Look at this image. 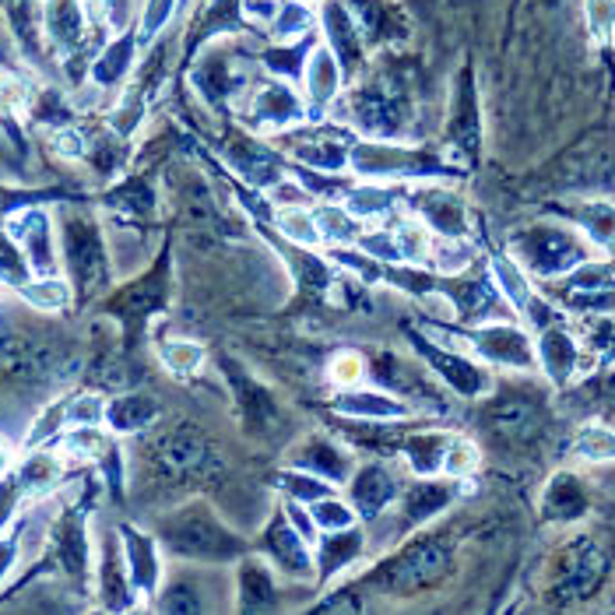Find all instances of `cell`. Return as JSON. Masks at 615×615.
Masks as SVG:
<instances>
[{"label": "cell", "instance_id": "15", "mask_svg": "<svg viewBox=\"0 0 615 615\" xmlns=\"http://www.w3.org/2000/svg\"><path fill=\"white\" fill-rule=\"evenodd\" d=\"M468 352L479 356L485 366H503V369H535L539 352L531 345L527 331L506 320H485L468 335Z\"/></svg>", "mask_w": 615, "mask_h": 615}, {"label": "cell", "instance_id": "21", "mask_svg": "<svg viewBox=\"0 0 615 615\" xmlns=\"http://www.w3.org/2000/svg\"><path fill=\"white\" fill-rule=\"evenodd\" d=\"M166 299H170L166 264H158V268H152L145 278L123 285V289L110 299V314L127 327V335H134L166 306Z\"/></svg>", "mask_w": 615, "mask_h": 615}, {"label": "cell", "instance_id": "51", "mask_svg": "<svg viewBox=\"0 0 615 615\" xmlns=\"http://www.w3.org/2000/svg\"><path fill=\"white\" fill-rule=\"evenodd\" d=\"M64 422L74 426H106V401L99 394H74L64 401Z\"/></svg>", "mask_w": 615, "mask_h": 615}, {"label": "cell", "instance_id": "17", "mask_svg": "<svg viewBox=\"0 0 615 615\" xmlns=\"http://www.w3.org/2000/svg\"><path fill=\"white\" fill-rule=\"evenodd\" d=\"M50 556L57 570L64 573L71 584H89L92 577V542H89V524L78 506L60 510L50 527Z\"/></svg>", "mask_w": 615, "mask_h": 615}, {"label": "cell", "instance_id": "29", "mask_svg": "<svg viewBox=\"0 0 615 615\" xmlns=\"http://www.w3.org/2000/svg\"><path fill=\"white\" fill-rule=\"evenodd\" d=\"M43 32L64 60L78 57L89 43L85 0H43Z\"/></svg>", "mask_w": 615, "mask_h": 615}, {"label": "cell", "instance_id": "54", "mask_svg": "<svg viewBox=\"0 0 615 615\" xmlns=\"http://www.w3.org/2000/svg\"><path fill=\"white\" fill-rule=\"evenodd\" d=\"M29 110V89L11 74H0V120L11 123L18 113Z\"/></svg>", "mask_w": 615, "mask_h": 615}, {"label": "cell", "instance_id": "16", "mask_svg": "<svg viewBox=\"0 0 615 615\" xmlns=\"http://www.w3.org/2000/svg\"><path fill=\"white\" fill-rule=\"evenodd\" d=\"M222 373H225V383L233 387V398H236L243 426L257 437H275L281 429V408H278L275 394L236 359H225Z\"/></svg>", "mask_w": 615, "mask_h": 615}, {"label": "cell", "instance_id": "19", "mask_svg": "<svg viewBox=\"0 0 615 615\" xmlns=\"http://www.w3.org/2000/svg\"><path fill=\"white\" fill-rule=\"evenodd\" d=\"M331 412L341 416L345 422H408L416 416V408L380 383L377 387L359 383L335 394Z\"/></svg>", "mask_w": 615, "mask_h": 615}, {"label": "cell", "instance_id": "44", "mask_svg": "<svg viewBox=\"0 0 615 615\" xmlns=\"http://www.w3.org/2000/svg\"><path fill=\"white\" fill-rule=\"evenodd\" d=\"M314 25H317V14L310 11L306 0H285L268 29L278 43H296V39L314 35Z\"/></svg>", "mask_w": 615, "mask_h": 615}, {"label": "cell", "instance_id": "34", "mask_svg": "<svg viewBox=\"0 0 615 615\" xmlns=\"http://www.w3.org/2000/svg\"><path fill=\"white\" fill-rule=\"evenodd\" d=\"M535 352H539V366L549 373V380L566 383L573 377V369H577L581 345L573 341V335L566 331V327L549 324V327H542V338L535 345Z\"/></svg>", "mask_w": 615, "mask_h": 615}, {"label": "cell", "instance_id": "30", "mask_svg": "<svg viewBox=\"0 0 615 615\" xmlns=\"http://www.w3.org/2000/svg\"><path fill=\"white\" fill-rule=\"evenodd\" d=\"M208 566L187 563V570H176L170 577H162L158 587V608L162 612H208L215 608L212 602V587H208Z\"/></svg>", "mask_w": 615, "mask_h": 615}, {"label": "cell", "instance_id": "12", "mask_svg": "<svg viewBox=\"0 0 615 615\" xmlns=\"http://www.w3.org/2000/svg\"><path fill=\"white\" fill-rule=\"evenodd\" d=\"M404 482L408 475L398 464H391V458H377V461L356 464L352 479L345 482V500L352 503L362 524H377L398 503Z\"/></svg>", "mask_w": 615, "mask_h": 615}, {"label": "cell", "instance_id": "58", "mask_svg": "<svg viewBox=\"0 0 615 615\" xmlns=\"http://www.w3.org/2000/svg\"><path fill=\"white\" fill-rule=\"evenodd\" d=\"M127 4H131V0H106V18H110V25L123 29V22H127Z\"/></svg>", "mask_w": 615, "mask_h": 615}, {"label": "cell", "instance_id": "9", "mask_svg": "<svg viewBox=\"0 0 615 615\" xmlns=\"http://www.w3.org/2000/svg\"><path fill=\"white\" fill-rule=\"evenodd\" d=\"M510 250H514V260L524 271L542 275V278L566 275L587 260L584 239L570 229H560V225H535V229L521 233L510 243Z\"/></svg>", "mask_w": 615, "mask_h": 615}, {"label": "cell", "instance_id": "8", "mask_svg": "<svg viewBox=\"0 0 615 615\" xmlns=\"http://www.w3.org/2000/svg\"><path fill=\"white\" fill-rule=\"evenodd\" d=\"M412 348L422 359V366L429 369V377H433L447 394H458L464 401H482L492 391L489 366L479 356H471L468 348H450L429 331L412 335Z\"/></svg>", "mask_w": 615, "mask_h": 615}, {"label": "cell", "instance_id": "18", "mask_svg": "<svg viewBox=\"0 0 615 615\" xmlns=\"http://www.w3.org/2000/svg\"><path fill=\"white\" fill-rule=\"evenodd\" d=\"M317 22L324 32V47L338 57L345 78H359L366 71V35L345 0H320Z\"/></svg>", "mask_w": 615, "mask_h": 615}, {"label": "cell", "instance_id": "28", "mask_svg": "<svg viewBox=\"0 0 615 615\" xmlns=\"http://www.w3.org/2000/svg\"><path fill=\"white\" fill-rule=\"evenodd\" d=\"M345 71L338 64V57L327 50L324 43H317L310 50V57H306V68H303V99L306 106H310V113L324 116L331 113V106L341 99V89H345Z\"/></svg>", "mask_w": 615, "mask_h": 615}, {"label": "cell", "instance_id": "26", "mask_svg": "<svg viewBox=\"0 0 615 615\" xmlns=\"http://www.w3.org/2000/svg\"><path fill=\"white\" fill-rule=\"evenodd\" d=\"M120 542H123V560H127V573L137 598H155L162 577H166L158 535H148V531H141L134 524H120Z\"/></svg>", "mask_w": 615, "mask_h": 615}, {"label": "cell", "instance_id": "46", "mask_svg": "<svg viewBox=\"0 0 615 615\" xmlns=\"http://www.w3.org/2000/svg\"><path fill=\"white\" fill-rule=\"evenodd\" d=\"M306 506H310V514H314V521L320 527V535H324V531H341V527L359 524V514L352 510V503L341 496V492H327V496L306 503Z\"/></svg>", "mask_w": 615, "mask_h": 615}, {"label": "cell", "instance_id": "37", "mask_svg": "<svg viewBox=\"0 0 615 615\" xmlns=\"http://www.w3.org/2000/svg\"><path fill=\"white\" fill-rule=\"evenodd\" d=\"M345 4L359 22L366 47H380L387 39H398V11L387 0H345Z\"/></svg>", "mask_w": 615, "mask_h": 615}, {"label": "cell", "instance_id": "27", "mask_svg": "<svg viewBox=\"0 0 615 615\" xmlns=\"http://www.w3.org/2000/svg\"><path fill=\"white\" fill-rule=\"evenodd\" d=\"M278 573L257 552H246V556L236 560V573H233V594H236V605L243 612H271L281 605V594H278Z\"/></svg>", "mask_w": 615, "mask_h": 615}, {"label": "cell", "instance_id": "2", "mask_svg": "<svg viewBox=\"0 0 615 615\" xmlns=\"http://www.w3.org/2000/svg\"><path fill=\"white\" fill-rule=\"evenodd\" d=\"M450 573H454V549L440 535L416 531L412 542H404L391 560L380 563L373 584L394 598H416V594L437 591Z\"/></svg>", "mask_w": 615, "mask_h": 615}, {"label": "cell", "instance_id": "59", "mask_svg": "<svg viewBox=\"0 0 615 615\" xmlns=\"http://www.w3.org/2000/svg\"><path fill=\"white\" fill-rule=\"evenodd\" d=\"M11 468H14V447L4 437H0V482L11 475Z\"/></svg>", "mask_w": 615, "mask_h": 615}, {"label": "cell", "instance_id": "47", "mask_svg": "<svg viewBox=\"0 0 615 615\" xmlns=\"http://www.w3.org/2000/svg\"><path fill=\"white\" fill-rule=\"evenodd\" d=\"M158 359L162 366L170 369L176 377H194L197 369L204 366V348L197 341H187V338H170L158 345Z\"/></svg>", "mask_w": 615, "mask_h": 615}, {"label": "cell", "instance_id": "4", "mask_svg": "<svg viewBox=\"0 0 615 615\" xmlns=\"http://www.w3.org/2000/svg\"><path fill=\"white\" fill-rule=\"evenodd\" d=\"M461 479H447V475H429V479H408L398 503L387 510V514L369 524L373 535L369 539H380L383 542H401V539H412L416 531L429 527L437 517H443L450 506L461 500Z\"/></svg>", "mask_w": 615, "mask_h": 615}, {"label": "cell", "instance_id": "32", "mask_svg": "<svg viewBox=\"0 0 615 615\" xmlns=\"http://www.w3.org/2000/svg\"><path fill=\"white\" fill-rule=\"evenodd\" d=\"M14 479L22 482L29 500H47L50 492L60 485V479H64V454H60L53 443L29 450V454L22 458V464L14 468Z\"/></svg>", "mask_w": 615, "mask_h": 615}, {"label": "cell", "instance_id": "25", "mask_svg": "<svg viewBox=\"0 0 615 615\" xmlns=\"http://www.w3.org/2000/svg\"><path fill=\"white\" fill-rule=\"evenodd\" d=\"M408 212L416 218H422L433 236H450V239H464L468 236V208L464 201L440 187L437 180H426V187L412 191V201H408Z\"/></svg>", "mask_w": 615, "mask_h": 615}, {"label": "cell", "instance_id": "7", "mask_svg": "<svg viewBox=\"0 0 615 615\" xmlns=\"http://www.w3.org/2000/svg\"><path fill=\"white\" fill-rule=\"evenodd\" d=\"M338 120H345L348 127L359 131L362 137H380V141H394L401 137L404 123L412 120V106L404 102V92L394 81H373V85H359L345 99H338L335 106Z\"/></svg>", "mask_w": 615, "mask_h": 615}, {"label": "cell", "instance_id": "5", "mask_svg": "<svg viewBox=\"0 0 615 615\" xmlns=\"http://www.w3.org/2000/svg\"><path fill=\"white\" fill-rule=\"evenodd\" d=\"M348 170L362 180L377 183H408V180H447L454 176V166L443 162L437 152H426L416 145H398V141L362 137L352 145Z\"/></svg>", "mask_w": 615, "mask_h": 615}, {"label": "cell", "instance_id": "43", "mask_svg": "<svg viewBox=\"0 0 615 615\" xmlns=\"http://www.w3.org/2000/svg\"><path fill=\"white\" fill-rule=\"evenodd\" d=\"M471 264H475V246L464 239H450V236H437L433 239V254H429V268H433L440 278H454L464 275Z\"/></svg>", "mask_w": 615, "mask_h": 615}, {"label": "cell", "instance_id": "49", "mask_svg": "<svg viewBox=\"0 0 615 615\" xmlns=\"http://www.w3.org/2000/svg\"><path fill=\"white\" fill-rule=\"evenodd\" d=\"M278 489H281L289 500H299V503H314V500L327 496V492H335L331 482H324V479L310 475V471L293 468V464L278 475Z\"/></svg>", "mask_w": 615, "mask_h": 615}, {"label": "cell", "instance_id": "42", "mask_svg": "<svg viewBox=\"0 0 615 615\" xmlns=\"http://www.w3.org/2000/svg\"><path fill=\"white\" fill-rule=\"evenodd\" d=\"M314 47H317V32L306 35V39H296V43H278V47H271L268 53H264V68H268L275 78L299 85V81H303V68H306V57H310Z\"/></svg>", "mask_w": 615, "mask_h": 615}, {"label": "cell", "instance_id": "33", "mask_svg": "<svg viewBox=\"0 0 615 615\" xmlns=\"http://www.w3.org/2000/svg\"><path fill=\"white\" fill-rule=\"evenodd\" d=\"M158 416H162V404L145 391L116 394V398L106 401V429L116 437L145 433L148 426L158 422Z\"/></svg>", "mask_w": 615, "mask_h": 615}, {"label": "cell", "instance_id": "36", "mask_svg": "<svg viewBox=\"0 0 615 615\" xmlns=\"http://www.w3.org/2000/svg\"><path fill=\"white\" fill-rule=\"evenodd\" d=\"M602 573H605L602 552L594 549L591 542H577V545L570 549V556H566V570H563V577H560V591L570 594V598H584L591 587H598Z\"/></svg>", "mask_w": 615, "mask_h": 615}, {"label": "cell", "instance_id": "45", "mask_svg": "<svg viewBox=\"0 0 615 615\" xmlns=\"http://www.w3.org/2000/svg\"><path fill=\"white\" fill-rule=\"evenodd\" d=\"M492 281L500 285L503 299L514 306L517 314L531 303V296H535V293H531L527 278H524V268H521L514 257H496V260H492Z\"/></svg>", "mask_w": 615, "mask_h": 615}, {"label": "cell", "instance_id": "24", "mask_svg": "<svg viewBox=\"0 0 615 615\" xmlns=\"http://www.w3.org/2000/svg\"><path fill=\"white\" fill-rule=\"evenodd\" d=\"M482 422L485 433L500 443H524L539 433V404L527 394H485Z\"/></svg>", "mask_w": 615, "mask_h": 615}, {"label": "cell", "instance_id": "13", "mask_svg": "<svg viewBox=\"0 0 615 615\" xmlns=\"http://www.w3.org/2000/svg\"><path fill=\"white\" fill-rule=\"evenodd\" d=\"M243 120L260 134H285L310 120V106H306L303 92H296L293 81L275 78L246 92Z\"/></svg>", "mask_w": 615, "mask_h": 615}, {"label": "cell", "instance_id": "31", "mask_svg": "<svg viewBox=\"0 0 615 615\" xmlns=\"http://www.w3.org/2000/svg\"><path fill=\"white\" fill-rule=\"evenodd\" d=\"M450 433L447 429H419V433H404L398 461L404 464L408 475L429 479V475H443V454H447Z\"/></svg>", "mask_w": 615, "mask_h": 615}, {"label": "cell", "instance_id": "22", "mask_svg": "<svg viewBox=\"0 0 615 615\" xmlns=\"http://www.w3.org/2000/svg\"><path fill=\"white\" fill-rule=\"evenodd\" d=\"M369 552H373V542H369L362 521L352 527H341V531H324L314 545V556H317V581L320 584H335L341 581L348 570L359 566Z\"/></svg>", "mask_w": 615, "mask_h": 615}, {"label": "cell", "instance_id": "48", "mask_svg": "<svg viewBox=\"0 0 615 615\" xmlns=\"http://www.w3.org/2000/svg\"><path fill=\"white\" fill-rule=\"evenodd\" d=\"M479 464H482V450H479L475 443H471L468 437L450 433L447 454H443V475H447V479H461V482H468V479L479 471Z\"/></svg>", "mask_w": 615, "mask_h": 615}, {"label": "cell", "instance_id": "11", "mask_svg": "<svg viewBox=\"0 0 615 615\" xmlns=\"http://www.w3.org/2000/svg\"><path fill=\"white\" fill-rule=\"evenodd\" d=\"M260 556L275 566L278 577L293 581V584H310L317 581V556H314V545L306 542L299 531L293 527V521L281 514V506L271 510L268 524L260 527V539H257Z\"/></svg>", "mask_w": 615, "mask_h": 615}, {"label": "cell", "instance_id": "1", "mask_svg": "<svg viewBox=\"0 0 615 615\" xmlns=\"http://www.w3.org/2000/svg\"><path fill=\"white\" fill-rule=\"evenodd\" d=\"M155 535L166 556L180 563H197V566H229L250 552L239 531L229 521H222L215 506L201 500L183 503L173 514L162 517Z\"/></svg>", "mask_w": 615, "mask_h": 615}, {"label": "cell", "instance_id": "53", "mask_svg": "<svg viewBox=\"0 0 615 615\" xmlns=\"http://www.w3.org/2000/svg\"><path fill=\"white\" fill-rule=\"evenodd\" d=\"M577 454L584 461H615V433L608 429H584L577 437Z\"/></svg>", "mask_w": 615, "mask_h": 615}, {"label": "cell", "instance_id": "6", "mask_svg": "<svg viewBox=\"0 0 615 615\" xmlns=\"http://www.w3.org/2000/svg\"><path fill=\"white\" fill-rule=\"evenodd\" d=\"M60 254H64L68 281L78 299L106 293L113 260L106 250V239H102L99 225L89 215L64 212V218H60Z\"/></svg>", "mask_w": 615, "mask_h": 615}, {"label": "cell", "instance_id": "55", "mask_svg": "<svg viewBox=\"0 0 615 615\" xmlns=\"http://www.w3.org/2000/svg\"><path fill=\"white\" fill-rule=\"evenodd\" d=\"M173 8H176V0H148L145 14H141V32H137L141 43H152V39L170 25Z\"/></svg>", "mask_w": 615, "mask_h": 615}, {"label": "cell", "instance_id": "57", "mask_svg": "<svg viewBox=\"0 0 615 615\" xmlns=\"http://www.w3.org/2000/svg\"><path fill=\"white\" fill-rule=\"evenodd\" d=\"M25 556H22V535H18V527L14 531H0V584H4L11 573H14V566L22 563Z\"/></svg>", "mask_w": 615, "mask_h": 615}, {"label": "cell", "instance_id": "35", "mask_svg": "<svg viewBox=\"0 0 615 615\" xmlns=\"http://www.w3.org/2000/svg\"><path fill=\"white\" fill-rule=\"evenodd\" d=\"M137 32H123L120 39H113V43L102 50L92 68H89V78L95 89H116L127 81V74L134 71V53H137Z\"/></svg>", "mask_w": 615, "mask_h": 615}, {"label": "cell", "instance_id": "40", "mask_svg": "<svg viewBox=\"0 0 615 615\" xmlns=\"http://www.w3.org/2000/svg\"><path fill=\"white\" fill-rule=\"evenodd\" d=\"M545 517L549 521H573L584 514L587 506V492L581 485V479L573 475H556L545 489Z\"/></svg>", "mask_w": 615, "mask_h": 615}, {"label": "cell", "instance_id": "10", "mask_svg": "<svg viewBox=\"0 0 615 615\" xmlns=\"http://www.w3.org/2000/svg\"><path fill=\"white\" fill-rule=\"evenodd\" d=\"M352 145L356 141L348 137L345 131L335 127H299L278 134V148L285 158H293L296 166L314 170L324 176H341L348 170V158H352Z\"/></svg>", "mask_w": 615, "mask_h": 615}, {"label": "cell", "instance_id": "50", "mask_svg": "<svg viewBox=\"0 0 615 615\" xmlns=\"http://www.w3.org/2000/svg\"><path fill=\"white\" fill-rule=\"evenodd\" d=\"M366 377H369V359L362 352H352V348H341V352L327 362V380H331L338 391L366 383Z\"/></svg>", "mask_w": 615, "mask_h": 615}, {"label": "cell", "instance_id": "41", "mask_svg": "<svg viewBox=\"0 0 615 615\" xmlns=\"http://www.w3.org/2000/svg\"><path fill=\"white\" fill-rule=\"evenodd\" d=\"M314 215H317L324 243H331V246H356L359 236L366 233V222H359L345 204H314Z\"/></svg>", "mask_w": 615, "mask_h": 615}, {"label": "cell", "instance_id": "3", "mask_svg": "<svg viewBox=\"0 0 615 615\" xmlns=\"http://www.w3.org/2000/svg\"><path fill=\"white\" fill-rule=\"evenodd\" d=\"M148 468L158 485L166 489H187L208 482L222 468L215 443L194 426L162 429L148 440Z\"/></svg>", "mask_w": 615, "mask_h": 615}, {"label": "cell", "instance_id": "52", "mask_svg": "<svg viewBox=\"0 0 615 615\" xmlns=\"http://www.w3.org/2000/svg\"><path fill=\"white\" fill-rule=\"evenodd\" d=\"M110 204L120 212H131V215H152L155 212V194L148 191L145 180H127L120 191L110 194Z\"/></svg>", "mask_w": 615, "mask_h": 615}, {"label": "cell", "instance_id": "39", "mask_svg": "<svg viewBox=\"0 0 615 615\" xmlns=\"http://www.w3.org/2000/svg\"><path fill=\"white\" fill-rule=\"evenodd\" d=\"M14 293L22 296L32 310H39V314H60L71 303V296H74L71 281H64L60 275H32L29 281L18 285Z\"/></svg>", "mask_w": 615, "mask_h": 615}, {"label": "cell", "instance_id": "14", "mask_svg": "<svg viewBox=\"0 0 615 615\" xmlns=\"http://www.w3.org/2000/svg\"><path fill=\"white\" fill-rule=\"evenodd\" d=\"M4 229L18 243V250H22L32 275H57V268H60L57 239L60 236L53 229V218H50L47 208L25 204V208H18L4 218Z\"/></svg>", "mask_w": 615, "mask_h": 615}, {"label": "cell", "instance_id": "38", "mask_svg": "<svg viewBox=\"0 0 615 615\" xmlns=\"http://www.w3.org/2000/svg\"><path fill=\"white\" fill-rule=\"evenodd\" d=\"M275 229L285 243L299 246V250H314V246L324 243L310 204H281L278 215H275Z\"/></svg>", "mask_w": 615, "mask_h": 615}, {"label": "cell", "instance_id": "23", "mask_svg": "<svg viewBox=\"0 0 615 615\" xmlns=\"http://www.w3.org/2000/svg\"><path fill=\"white\" fill-rule=\"evenodd\" d=\"M289 464L310 471V475L324 482H331L335 489H345V482L352 479V471H356V454L345 443L324 437V433H314V437H303L289 450Z\"/></svg>", "mask_w": 615, "mask_h": 615}, {"label": "cell", "instance_id": "20", "mask_svg": "<svg viewBox=\"0 0 615 615\" xmlns=\"http://www.w3.org/2000/svg\"><path fill=\"white\" fill-rule=\"evenodd\" d=\"M95 594L102 608L110 612H127L137 602V591L131 584L127 573V560H123V542H120V527L106 531L99 539V552H95Z\"/></svg>", "mask_w": 615, "mask_h": 615}, {"label": "cell", "instance_id": "56", "mask_svg": "<svg viewBox=\"0 0 615 615\" xmlns=\"http://www.w3.org/2000/svg\"><path fill=\"white\" fill-rule=\"evenodd\" d=\"M587 22L598 39H608L615 32V0H587Z\"/></svg>", "mask_w": 615, "mask_h": 615}]
</instances>
